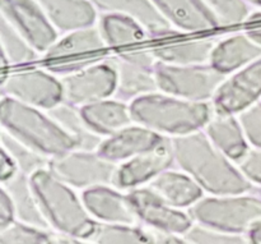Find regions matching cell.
<instances>
[{
    "label": "cell",
    "mask_w": 261,
    "mask_h": 244,
    "mask_svg": "<svg viewBox=\"0 0 261 244\" xmlns=\"http://www.w3.org/2000/svg\"><path fill=\"white\" fill-rule=\"evenodd\" d=\"M185 238L190 244H251L247 234L222 232L195 223Z\"/></svg>",
    "instance_id": "cell-34"
},
{
    "label": "cell",
    "mask_w": 261,
    "mask_h": 244,
    "mask_svg": "<svg viewBox=\"0 0 261 244\" xmlns=\"http://www.w3.org/2000/svg\"><path fill=\"white\" fill-rule=\"evenodd\" d=\"M250 4L254 8H257V9H261V0H249Z\"/></svg>",
    "instance_id": "cell-43"
},
{
    "label": "cell",
    "mask_w": 261,
    "mask_h": 244,
    "mask_svg": "<svg viewBox=\"0 0 261 244\" xmlns=\"http://www.w3.org/2000/svg\"><path fill=\"white\" fill-rule=\"evenodd\" d=\"M14 221H17L14 204H13L7 189L2 187V191H0V229L9 227Z\"/></svg>",
    "instance_id": "cell-37"
},
{
    "label": "cell",
    "mask_w": 261,
    "mask_h": 244,
    "mask_svg": "<svg viewBox=\"0 0 261 244\" xmlns=\"http://www.w3.org/2000/svg\"><path fill=\"white\" fill-rule=\"evenodd\" d=\"M109 46L97 26L79 28L60 35L55 43L42 54L43 68L58 77L76 71L109 58Z\"/></svg>",
    "instance_id": "cell-6"
},
{
    "label": "cell",
    "mask_w": 261,
    "mask_h": 244,
    "mask_svg": "<svg viewBox=\"0 0 261 244\" xmlns=\"http://www.w3.org/2000/svg\"><path fill=\"white\" fill-rule=\"evenodd\" d=\"M2 187L7 189L14 204L17 220L33 227L50 230L37 194L33 188L31 176L19 173L7 183H3Z\"/></svg>",
    "instance_id": "cell-26"
},
{
    "label": "cell",
    "mask_w": 261,
    "mask_h": 244,
    "mask_svg": "<svg viewBox=\"0 0 261 244\" xmlns=\"http://www.w3.org/2000/svg\"><path fill=\"white\" fill-rule=\"evenodd\" d=\"M162 17L180 33H198L221 27L203 0H152Z\"/></svg>",
    "instance_id": "cell-19"
},
{
    "label": "cell",
    "mask_w": 261,
    "mask_h": 244,
    "mask_svg": "<svg viewBox=\"0 0 261 244\" xmlns=\"http://www.w3.org/2000/svg\"><path fill=\"white\" fill-rule=\"evenodd\" d=\"M173 166L175 158L171 138H165L157 147L120 164L114 186L121 191L148 186L160 174Z\"/></svg>",
    "instance_id": "cell-15"
},
{
    "label": "cell",
    "mask_w": 261,
    "mask_h": 244,
    "mask_svg": "<svg viewBox=\"0 0 261 244\" xmlns=\"http://www.w3.org/2000/svg\"><path fill=\"white\" fill-rule=\"evenodd\" d=\"M2 130L54 159L75 148L73 140L45 110L2 96Z\"/></svg>",
    "instance_id": "cell-4"
},
{
    "label": "cell",
    "mask_w": 261,
    "mask_h": 244,
    "mask_svg": "<svg viewBox=\"0 0 261 244\" xmlns=\"http://www.w3.org/2000/svg\"><path fill=\"white\" fill-rule=\"evenodd\" d=\"M99 13H116L137 20L149 38H168L180 35L157 9L152 0H92Z\"/></svg>",
    "instance_id": "cell-18"
},
{
    "label": "cell",
    "mask_w": 261,
    "mask_h": 244,
    "mask_svg": "<svg viewBox=\"0 0 261 244\" xmlns=\"http://www.w3.org/2000/svg\"><path fill=\"white\" fill-rule=\"evenodd\" d=\"M81 110L89 127L103 138L110 137L134 123L130 104L114 96L81 107Z\"/></svg>",
    "instance_id": "cell-24"
},
{
    "label": "cell",
    "mask_w": 261,
    "mask_h": 244,
    "mask_svg": "<svg viewBox=\"0 0 261 244\" xmlns=\"http://www.w3.org/2000/svg\"><path fill=\"white\" fill-rule=\"evenodd\" d=\"M195 224L222 232L249 234L261 223V196L256 191L204 196L188 210Z\"/></svg>",
    "instance_id": "cell-5"
},
{
    "label": "cell",
    "mask_w": 261,
    "mask_h": 244,
    "mask_svg": "<svg viewBox=\"0 0 261 244\" xmlns=\"http://www.w3.org/2000/svg\"><path fill=\"white\" fill-rule=\"evenodd\" d=\"M203 3L217 18L221 27L247 22L254 9V7L246 0H203Z\"/></svg>",
    "instance_id": "cell-32"
},
{
    "label": "cell",
    "mask_w": 261,
    "mask_h": 244,
    "mask_svg": "<svg viewBox=\"0 0 261 244\" xmlns=\"http://www.w3.org/2000/svg\"><path fill=\"white\" fill-rule=\"evenodd\" d=\"M110 60L116 71L114 97L130 104L139 97L158 91L157 59L152 49H126L110 56Z\"/></svg>",
    "instance_id": "cell-9"
},
{
    "label": "cell",
    "mask_w": 261,
    "mask_h": 244,
    "mask_svg": "<svg viewBox=\"0 0 261 244\" xmlns=\"http://www.w3.org/2000/svg\"><path fill=\"white\" fill-rule=\"evenodd\" d=\"M152 237L153 244H190L185 235L173 234V233L158 232V230L148 229Z\"/></svg>",
    "instance_id": "cell-39"
},
{
    "label": "cell",
    "mask_w": 261,
    "mask_h": 244,
    "mask_svg": "<svg viewBox=\"0 0 261 244\" xmlns=\"http://www.w3.org/2000/svg\"><path fill=\"white\" fill-rule=\"evenodd\" d=\"M250 148L261 150V101L237 115Z\"/></svg>",
    "instance_id": "cell-35"
},
{
    "label": "cell",
    "mask_w": 261,
    "mask_h": 244,
    "mask_svg": "<svg viewBox=\"0 0 261 244\" xmlns=\"http://www.w3.org/2000/svg\"><path fill=\"white\" fill-rule=\"evenodd\" d=\"M2 96L50 112L64 101L60 77L46 68H31L7 74L2 81Z\"/></svg>",
    "instance_id": "cell-10"
},
{
    "label": "cell",
    "mask_w": 261,
    "mask_h": 244,
    "mask_svg": "<svg viewBox=\"0 0 261 244\" xmlns=\"http://www.w3.org/2000/svg\"><path fill=\"white\" fill-rule=\"evenodd\" d=\"M86 240L87 239H83V238L60 234V233H55L51 237V244H92L91 242H86Z\"/></svg>",
    "instance_id": "cell-40"
},
{
    "label": "cell",
    "mask_w": 261,
    "mask_h": 244,
    "mask_svg": "<svg viewBox=\"0 0 261 244\" xmlns=\"http://www.w3.org/2000/svg\"><path fill=\"white\" fill-rule=\"evenodd\" d=\"M261 58V45L247 32L227 36L217 41L211 64L221 73L229 76Z\"/></svg>",
    "instance_id": "cell-20"
},
{
    "label": "cell",
    "mask_w": 261,
    "mask_h": 244,
    "mask_svg": "<svg viewBox=\"0 0 261 244\" xmlns=\"http://www.w3.org/2000/svg\"><path fill=\"white\" fill-rule=\"evenodd\" d=\"M255 191H256V192H257V193H259V194H260V196H261V189H255Z\"/></svg>",
    "instance_id": "cell-44"
},
{
    "label": "cell",
    "mask_w": 261,
    "mask_h": 244,
    "mask_svg": "<svg viewBox=\"0 0 261 244\" xmlns=\"http://www.w3.org/2000/svg\"><path fill=\"white\" fill-rule=\"evenodd\" d=\"M138 221L148 229L185 235L194 225L190 214L172 206L148 186L127 191Z\"/></svg>",
    "instance_id": "cell-13"
},
{
    "label": "cell",
    "mask_w": 261,
    "mask_h": 244,
    "mask_svg": "<svg viewBox=\"0 0 261 244\" xmlns=\"http://www.w3.org/2000/svg\"><path fill=\"white\" fill-rule=\"evenodd\" d=\"M0 12L41 56L60 37L37 0H0Z\"/></svg>",
    "instance_id": "cell-12"
},
{
    "label": "cell",
    "mask_w": 261,
    "mask_h": 244,
    "mask_svg": "<svg viewBox=\"0 0 261 244\" xmlns=\"http://www.w3.org/2000/svg\"><path fill=\"white\" fill-rule=\"evenodd\" d=\"M89 215L99 224H138L129 194L115 186H99L82 192Z\"/></svg>",
    "instance_id": "cell-16"
},
{
    "label": "cell",
    "mask_w": 261,
    "mask_h": 244,
    "mask_svg": "<svg viewBox=\"0 0 261 244\" xmlns=\"http://www.w3.org/2000/svg\"><path fill=\"white\" fill-rule=\"evenodd\" d=\"M18 174H19V169H18L17 164L10 158L9 153L2 148V156H0V179H2V184L7 183L8 181L13 179Z\"/></svg>",
    "instance_id": "cell-38"
},
{
    "label": "cell",
    "mask_w": 261,
    "mask_h": 244,
    "mask_svg": "<svg viewBox=\"0 0 261 244\" xmlns=\"http://www.w3.org/2000/svg\"><path fill=\"white\" fill-rule=\"evenodd\" d=\"M51 237L50 230L33 227L19 220L0 229V244H51Z\"/></svg>",
    "instance_id": "cell-33"
},
{
    "label": "cell",
    "mask_w": 261,
    "mask_h": 244,
    "mask_svg": "<svg viewBox=\"0 0 261 244\" xmlns=\"http://www.w3.org/2000/svg\"><path fill=\"white\" fill-rule=\"evenodd\" d=\"M0 46L3 66L25 65L41 58L30 41L3 17L0 18Z\"/></svg>",
    "instance_id": "cell-29"
},
{
    "label": "cell",
    "mask_w": 261,
    "mask_h": 244,
    "mask_svg": "<svg viewBox=\"0 0 261 244\" xmlns=\"http://www.w3.org/2000/svg\"><path fill=\"white\" fill-rule=\"evenodd\" d=\"M0 141H2V148L7 151L10 158L14 160L19 169V173L32 176L33 174L48 169L50 166V158L38 152L37 150L19 141L18 138L13 137L9 133L2 130Z\"/></svg>",
    "instance_id": "cell-30"
},
{
    "label": "cell",
    "mask_w": 261,
    "mask_h": 244,
    "mask_svg": "<svg viewBox=\"0 0 261 244\" xmlns=\"http://www.w3.org/2000/svg\"><path fill=\"white\" fill-rule=\"evenodd\" d=\"M165 138L144 125L132 123L124 129L105 138L98 152L107 160L120 165L140 153L157 147Z\"/></svg>",
    "instance_id": "cell-17"
},
{
    "label": "cell",
    "mask_w": 261,
    "mask_h": 244,
    "mask_svg": "<svg viewBox=\"0 0 261 244\" xmlns=\"http://www.w3.org/2000/svg\"><path fill=\"white\" fill-rule=\"evenodd\" d=\"M51 117L58 122L64 132L73 140L75 148L88 151H98L105 138L97 135L82 114L81 107L74 106L68 102H61L48 112Z\"/></svg>",
    "instance_id": "cell-28"
},
{
    "label": "cell",
    "mask_w": 261,
    "mask_h": 244,
    "mask_svg": "<svg viewBox=\"0 0 261 244\" xmlns=\"http://www.w3.org/2000/svg\"><path fill=\"white\" fill-rule=\"evenodd\" d=\"M261 101V58L226 77L212 106L214 113L239 115Z\"/></svg>",
    "instance_id": "cell-14"
},
{
    "label": "cell",
    "mask_w": 261,
    "mask_h": 244,
    "mask_svg": "<svg viewBox=\"0 0 261 244\" xmlns=\"http://www.w3.org/2000/svg\"><path fill=\"white\" fill-rule=\"evenodd\" d=\"M247 33H249L250 36H251L252 38H254L256 42H259L261 45V26L260 27H255V28H251V30L246 31Z\"/></svg>",
    "instance_id": "cell-42"
},
{
    "label": "cell",
    "mask_w": 261,
    "mask_h": 244,
    "mask_svg": "<svg viewBox=\"0 0 261 244\" xmlns=\"http://www.w3.org/2000/svg\"><path fill=\"white\" fill-rule=\"evenodd\" d=\"M109 49H129L149 38L147 30L137 20L116 13H102L97 22Z\"/></svg>",
    "instance_id": "cell-27"
},
{
    "label": "cell",
    "mask_w": 261,
    "mask_h": 244,
    "mask_svg": "<svg viewBox=\"0 0 261 244\" xmlns=\"http://www.w3.org/2000/svg\"><path fill=\"white\" fill-rule=\"evenodd\" d=\"M92 244H153L148 229L138 224H99L89 238Z\"/></svg>",
    "instance_id": "cell-31"
},
{
    "label": "cell",
    "mask_w": 261,
    "mask_h": 244,
    "mask_svg": "<svg viewBox=\"0 0 261 244\" xmlns=\"http://www.w3.org/2000/svg\"><path fill=\"white\" fill-rule=\"evenodd\" d=\"M246 2H247V3H249V0H246Z\"/></svg>",
    "instance_id": "cell-45"
},
{
    "label": "cell",
    "mask_w": 261,
    "mask_h": 244,
    "mask_svg": "<svg viewBox=\"0 0 261 244\" xmlns=\"http://www.w3.org/2000/svg\"><path fill=\"white\" fill-rule=\"evenodd\" d=\"M218 38L198 37L191 40L173 41L153 46V55L157 61L172 65H199L211 63L212 53Z\"/></svg>",
    "instance_id": "cell-25"
},
{
    "label": "cell",
    "mask_w": 261,
    "mask_h": 244,
    "mask_svg": "<svg viewBox=\"0 0 261 244\" xmlns=\"http://www.w3.org/2000/svg\"><path fill=\"white\" fill-rule=\"evenodd\" d=\"M249 239L251 244H261V223L255 225L249 232Z\"/></svg>",
    "instance_id": "cell-41"
},
{
    "label": "cell",
    "mask_w": 261,
    "mask_h": 244,
    "mask_svg": "<svg viewBox=\"0 0 261 244\" xmlns=\"http://www.w3.org/2000/svg\"><path fill=\"white\" fill-rule=\"evenodd\" d=\"M148 187L166 202L181 210H189L204 197L201 187L178 168L165 170Z\"/></svg>",
    "instance_id": "cell-22"
},
{
    "label": "cell",
    "mask_w": 261,
    "mask_h": 244,
    "mask_svg": "<svg viewBox=\"0 0 261 244\" xmlns=\"http://www.w3.org/2000/svg\"><path fill=\"white\" fill-rule=\"evenodd\" d=\"M31 181L50 229L87 240L92 237L98 223L89 215L76 189L58 178L50 169L33 174Z\"/></svg>",
    "instance_id": "cell-3"
},
{
    "label": "cell",
    "mask_w": 261,
    "mask_h": 244,
    "mask_svg": "<svg viewBox=\"0 0 261 244\" xmlns=\"http://www.w3.org/2000/svg\"><path fill=\"white\" fill-rule=\"evenodd\" d=\"M237 166L254 189H261V150L250 148Z\"/></svg>",
    "instance_id": "cell-36"
},
{
    "label": "cell",
    "mask_w": 261,
    "mask_h": 244,
    "mask_svg": "<svg viewBox=\"0 0 261 244\" xmlns=\"http://www.w3.org/2000/svg\"><path fill=\"white\" fill-rule=\"evenodd\" d=\"M175 166L191 176L204 193L237 194L254 191L237 164L222 153L203 130L172 138Z\"/></svg>",
    "instance_id": "cell-1"
},
{
    "label": "cell",
    "mask_w": 261,
    "mask_h": 244,
    "mask_svg": "<svg viewBox=\"0 0 261 244\" xmlns=\"http://www.w3.org/2000/svg\"><path fill=\"white\" fill-rule=\"evenodd\" d=\"M203 132L222 153L236 164L250 150L237 115L213 113Z\"/></svg>",
    "instance_id": "cell-23"
},
{
    "label": "cell",
    "mask_w": 261,
    "mask_h": 244,
    "mask_svg": "<svg viewBox=\"0 0 261 244\" xmlns=\"http://www.w3.org/2000/svg\"><path fill=\"white\" fill-rule=\"evenodd\" d=\"M211 63L199 65H172L157 61L158 91L196 102H212L226 79Z\"/></svg>",
    "instance_id": "cell-7"
},
{
    "label": "cell",
    "mask_w": 261,
    "mask_h": 244,
    "mask_svg": "<svg viewBox=\"0 0 261 244\" xmlns=\"http://www.w3.org/2000/svg\"><path fill=\"white\" fill-rule=\"evenodd\" d=\"M134 123L166 138H177L203 130L213 115L212 102H196L155 91L130 102Z\"/></svg>",
    "instance_id": "cell-2"
},
{
    "label": "cell",
    "mask_w": 261,
    "mask_h": 244,
    "mask_svg": "<svg viewBox=\"0 0 261 244\" xmlns=\"http://www.w3.org/2000/svg\"><path fill=\"white\" fill-rule=\"evenodd\" d=\"M60 79L64 102L78 107L112 97L116 90V71L110 56Z\"/></svg>",
    "instance_id": "cell-11"
},
{
    "label": "cell",
    "mask_w": 261,
    "mask_h": 244,
    "mask_svg": "<svg viewBox=\"0 0 261 244\" xmlns=\"http://www.w3.org/2000/svg\"><path fill=\"white\" fill-rule=\"evenodd\" d=\"M60 35L96 26L98 10L92 0H37Z\"/></svg>",
    "instance_id": "cell-21"
},
{
    "label": "cell",
    "mask_w": 261,
    "mask_h": 244,
    "mask_svg": "<svg viewBox=\"0 0 261 244\" xmlns=\"http://www.w3.org/2000/svg\"><path fill=\"white\" fill-rule=\"evenodd\" d=\"M117 166L98 151L73 148L51 159L48 169L74 189L83 192L99 186H114Z\"/></svg>",
    "instance_id": "cell-8"
}]
</instances>
